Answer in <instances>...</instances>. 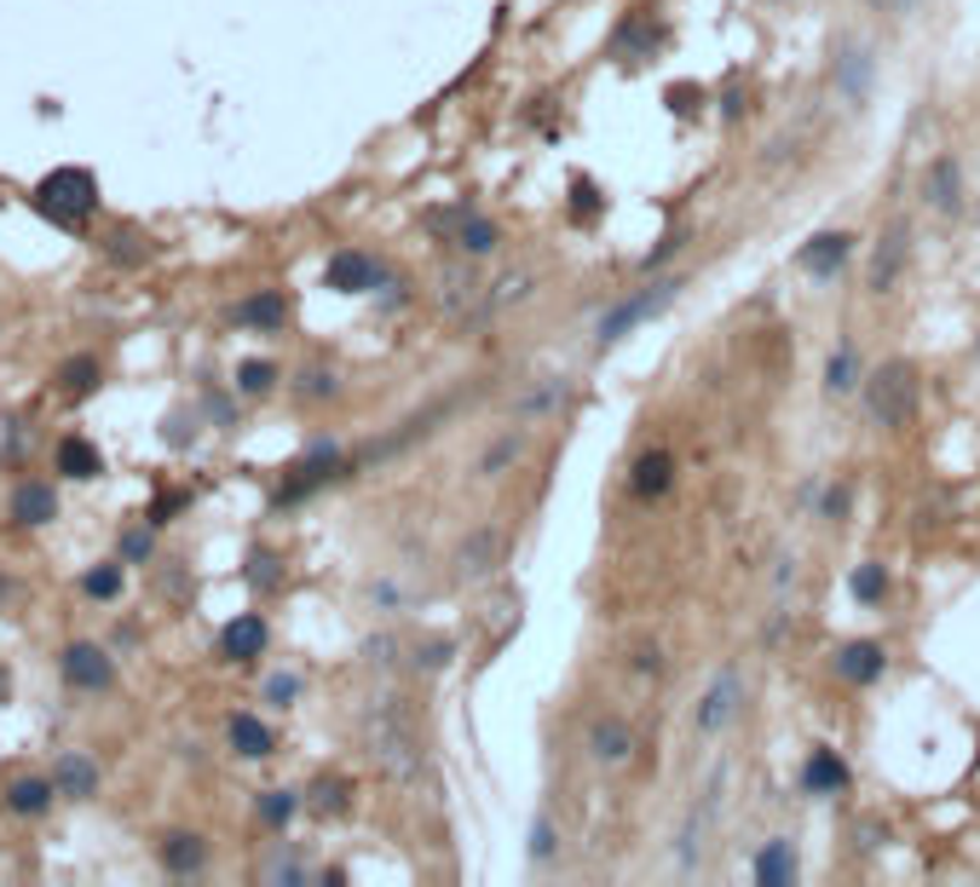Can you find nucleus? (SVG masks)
Instances as JSON below:
<instances>
[{
	"instance_id": "f257e3e1",
	"label": "nucleus",
	"mask_w": 980,
	"mask_h": 887,
	"mask_svg": "<svg viewBox=\"0 0 980 887\" xmlns=\"http://www.w3.org/2000/svg\"><path fill=\"white\" fill-rule=\"evenodd\" d=\"M364 744H369V755H375V767H381L392 783H416V778H421V749H416V732H410V721L392 708V697H387V703L364 721Z\"/></svg>"
},
{
	"instance_id": "f03ea898",
	"label": "nucleus",
	"mask_w": 980,
	"mask_h": 887,
	"mask_svg": "<svg viewBox=\"0 0 980 887\" xmlns=\"http://www.w3.org/2000/svg\"><path fill=\"white\" fill-rule=\"evenodd\" d=\"M30 202H35V214H46L53 225H64V231H82V225L93 219V208H98V180L87 167H53L35 185Z\"/></svg>"
},
{
	"instance_id": "7ed1b4c3",
	"label": "nucleus",
	"mask_w": 980,
	"mask_h": 887,
	"mask_svg": "<svg viewBox=\"0 0 980 887\" xmlns=\"http://www.w3.org/2000/svg\"><path fill=\"white\" fill-rule=\"evenodd\" d=\"M865 410H871L876 426H889V433L912 426V415H917V369L906 358H889L865 380Z\"/></svg>"
},
{
	"instance_id": "20e7f679",
	"label": "nucleus",
	"mask_w": 980,
	"mask_h": 887,
	"mask_svg": "<svg viewBox=\"0 0 980 887\" xmlns=\"http://www.w3.org/2000/svg\"><path fill=\"white\" fill-rule=\"evenodd\" d=\"M675 294H681V277H664V283H651V289H640V294H629V300H617V306L600 317L594 340H600V346H617L623 335H635L646 317H658Z\"/></svg>"
},
{
	"instance_id": "39448f33",
	"label": "nucleus",
	"mask_w": 980,
	"mask_h": 887,
	"mask_svg": "<svg viewBox=\"0 0 980 887\" xmlns=\"http://www.w3.org/2000/svg\"><path fill=\"white\" fill-rule=\"evenodd\" d=\"M739 703H744V674L739 669H721L710 686H703L698 708H692V732H698V738H721V732L739 721Z\"/></svg>"
},
{
	"instance_id": "423d86ee",
	"label": "nucleus",
	"mask_w": 980,
	"mask_h": 887,
	"mask_svg": "<svg viewBox=\"0 0 980 887\" xmlns=\"http://www.w3.org/2000/svg\"><path fill=\"white\" fill-rule=\"evenodd\" d=\"M831 82H837V98L848 110H865L871 105V82H876V58L865 41H842L837 58H831Z\"/></svg>"
},
{
	"instance_id": "0eeeda50",
	"label": "nucleus",
	"mask_w": 980,
	"mask_h": 887,
	"mask_svg": "<svg viewBox=\"0 0 980 887\" xmlns=\"http://www.w3.org/2000/svg\"><path fill=\"white\" fill-rule=\"evenodd\" d=\"M439 306L450 323H473L491 312V289L473 277V266H444L439 271Z\"/></svg>"
},
{
	"instance_id": "6e6552de",
	"label": "nucleus",
	"mask_w": 980,
	"mask_h": 887,
	"mask_svg": "<svg viewBox=\"0 0 980 887\" xmlns=\"http://www.w3.org/2000/svg\"><path fill=\"white\" fill-rule=\"evenodd\" d=\"M58 669H64V680H69L75 692H110L116 686V663L105 657V646H87V640L64 646Z\"/></svg>"
},
{
	"instance_id": "1a4fd4ad",
	"label": "nucleus",
	"mask_w": 980,
	"mask_h": 887,
	"mask_svg": "<svg viewBox=\"0 0 980 887\" xmlns=\"http://www.w3.org/2000/svg\"><path fill=\"white\" fill-rule=\"evenodd\" d=\"M496 565H502V530H491V524L467 530V537L456 542V553H450V571H456V582H485Z\"/></svg>"
},
{
	"instance_id": "9d476101",
	"label": "nucleus",
	"mask_w": 980,
	"mask_h": 887,
	"mask_svg": "<svg viewBox=\"0 0 980 887\" xmlns=\"http://www.w3.org/2000/svg\"><path fill=\"white\" fill-rule=\"evenodd\" d=\"M330 478H341V450H335V444H312V450L289 467L278 501H300V496H312L317 485H330Z\"/></svg>"
},
{
	"instance_id": "9b49d317",
	"label": "nucleus",
	"mask_w": 980,
	"mask_h": 887,
	"mask_svg": "<svg viewBox=\"0 0 980 887\" xmlns=\"http://www.w3.org/2000/svg\"><path fill=\"white\" fill-rule=\"evenodd\" d=\"M433 225H450V242H456L467 260H485V253H496L502 242V225L485 219V214H473V208H456V214H439Z\"/></svg>"
},
{
	"instance_id": "f8f14e48",
	"label": "nucleus",
	"mask_w": 980,
	"mask_h": 887,
	"mask_svg": "<svg viewBox=\"0 0 980 887\" xmlns=\"http://www.w3.org/2000/svg\"><path fill=\"white\" fill-rule=\"evenodd\" d=\"M635 726L623 721V715H600L594 726H589V755L600 760V767H629L635 760Z\"/></svg>"
},
{
	"instance_id": "ddd939ff",
	"label": "nucleus",
	"mask_w": 980,
	"mask_h": 887,
	"mask_svg": "<svg viewBox=\"0 0 980 887\" xmlns=\"http://www.w3.org/2000/svg\"><path fill=\"white\" fill-rule=\"evenodd\" d=\"M923 196H928V208L946 214V219L963 214V167H958V156H935V162H928Z\"/></svg>"
},
{
	"instance_id": "4468645a",
	"label": "nucleus",
	"mask_w": 980,
	"mask_h": 887,
	"mask_svg": "<svg viewBox=\"0 0 980 887\" xmlns=\"http://www.w3.org/2000/svg\"><path fill=\"white\" fill-rule=\"evenodd\" d=\"M323 283H330L335 294H369L375 283H381V266H375L369 253H358V248H341V253H330V266H323Z\"/></svg>"
},
{
	"instance_id": "2eb2a0df",
	"label": "nucleus",
	"mask_w": 980,
	"mask_h": 887,
	"mask_svg": "<svg viewBox=\"0 0 980 887\" xmlns=\"http://www.w3.org/2000/svg\"><path fill=\"white\" fill-rule=\"evenodd\" d=\"M831 669H837V680H848V686H871V680H883L889 651L876 640H848V646H837Z\"/></svg>"
},
{
	"instance_id": "dca6fc26",
	"label": "nucleus",
	"mask_w": 980,
	"mask_h": 887,
	"mask_svg": "<svg viewBox=\"0 0 980 887\" xmlns=\"http://www.w3.org/2000/svg\"><path fill=\"white\" fill-rule=\"evenodd\" d=\"M266 640H271V628H266V617H231L219 628V657L225 663H255V657L266 651Z\"/></svg>"
},
{
	"instance_id": "f3484780",
	"label": "nucleus",
	"mask_w": 980,
	"mask_h": 887,
	"mask_svg": "<svg viewBox=\"0 0 980 887\" xmlns=\"http://www.w3.org/2000/svg\"><path fill=\"white\" fill-rule=\"evenodd\" d=\"M53 519H58V490L41 485V478H23L12 490V524L35 530V524H53Z\"/></svg>"
},
{
	"instance_id": "a211bd4d",
	"label": "nucleus",
	"mask_w": 980,
	"mask_h": 887,
	"mask_svg": "<svg viewBox=\"0 0 980 887\" xmlns=\"http://www.w3.org/2000/svg\"><path fill=\"white\" fill-rule=\"evenodd\" d=\"M906 253H912V231H906V225H889V237L876 242V260H871V294H889L900 283Z\"/></svg>"
},
{
	"instance_id": "6ab92c4d",
	"label": "nucleus",
	"mask_w": 980,
	"mask_h": 887,
	"mask_svg": "<svg viewBox=\"0 0 980 887\" xmlns=\"http://www.w3.org/2000/svg\"><path fill=\"white\" fill-rule=\"evenodd\" d=\"M157 858H162L168 876H196V870L208 865V842H203L196 830H173V835H162Z\"/></svg>"
},
{
	"instance_id": "aec40b11",
	"label": "nucleus",
	"mask_w": 980,
	"mask_h": 887,
	"mask_svg": "<svg viewBox=\"0 0 980 887\" xmlns=\"http://www.w3.org/2000/svg\"><path fill=\"white\" fill-rule=\"evenodd\" d=\"M750 876H756L762 887H790L796 881V842H790V835H773V842L756 853Z\"/></svg>"
},
{
	"instance_id": "412c9836",
	"label": "nucleus",
	"mask_w": 980,
	"mask_h": 887,
	"mask_svg": "<svg viewBox=\"0 0 980 887\" xmlns=\"http://www.w3.org/2000/svg\"><path fill=\"white\" fill-rule=\"evenodd\" d=\"M58 473H64V478H75V485H93V478L105 473V455H98V444H93V439L69 433V439L58 444Z\"/></svg>"
},
{
	"instance_id": "4be33fe9",
	"label": "nucleus",
	"mask_w": 980,
	"mask_h": 887,
	"mask_svg": "<svg viewBox=\"0 0 980 887\" xmlns=\"http://www.w3.org/2000/svg\"><path fill=\"white\" fill-rule=\"evenodd\" d=\"M801 790H808V796H837V790H848L842 755H837V749H814L808 767H801Z\"/></svg>"
},
{
	"instance_id": "5701e85b",
	"label": "nucleus",
	"mask_w": 980,
	"mask_h": 887,
	"mask_svg": "<svg viewBox=\"0 0 980 887\" xmlns=\"http://www.w3.org/2000/svg\"><path fill=\"white\" fill-rule=\"evenodd\" d=\"M237 323L243 328H260V335H271V328H283L289 323V300L278 289H260V294H248L243 306H237Z\"/></svg>"
},
{
	"instance_id": "b1692460",
	"label": "nucleus",
	"mask_w": 980,
	"mask_h": 887,
	"mask_svg": "<svg viewBox=\"0 0 980 887\" xmlns=\"http://www.w3.org/2000/svg\"><path fill=\"white\" fill-rule=\"evenodd\" d=\"M53 796H58V778H12L7 783V807L18 819H41L53 807Z\"/></svg>"
},
{
	"instance_id": "393cba45",
	"label": "nucleus",
	"mask_w": 980,
	"mask_h": 887,
	"mask_svg": "<svg viewBox=\"0 0 980 887\" xmlns=\"http://www.w3.org/2000/svg\"><path fill=\"white\" fill-rule=\"evenodd\" d=\"M58 796H75V801H87V796H98V760L93 755H82V749H69L64 760H58Z\"/></svg>"
},
{
	"instance_id": "a878e982",
	"label": "nucleus",
	"mask_w": 980,
	"mask_h": 887,
	"mask_svg": "<svg viewBox=\"0 0 980 887\" xmlns=\"http://www.w3.org/2000/svg\"><path fill=\"white\" fill-rule=\"evenodd\" d=\"M669 485H675V455L669 450H646L635 462V473H629V490L635 496H664Z\"/></svg>"
},
{
	"instance_id": "bb28decb",
	"label": "nucleus",
	"mask_w": 980,
	"mask_h": 887,
	"mask_svg": "<svg viewBox=\"0 0 980 887\" xmlns=\"http://www.w3.org/2000/svg\"><path fill=\"white\" fill-rule=\"evenodd\" d=\"M848 248H853L848 231H819L808 248H801V266H808L814 277H837V266L848 260Z\"/></svg>"
},
{
	"instance_id": "cd10ccee",
	"label": "nucleus",
	"mask_w": 980,
	"mask_h": 887,
	"mask_svg": "<svg viewBox=\"0 0 980 887\" xmlns=\"http://www.w3.org/2000/svg\"><path fill=\"white\" fill-rule=\"evenodd\" d=\"M225 738H231V749L243 755V760H266L271 755V726L260 721V715H231V726H225Z\"/></svg>"
},
{
	"instance_id": "c85d7f7f",
	"label": "nucleus",
	"mask_w": 980,
	"mask_h": 887,
	"mask_svg": "<svg viewBox=\"0 0 980 887\" xmlns=\"http://www.w3.org/2000/svg\"><path fill=\"white\" fill-rule=\"evenodd\" d=\"M853 387H860V358H853V346L842 340V346L831 351V364H825V392H831V398H848Z\"/></svg>"
},
{
	"instance_id": "c756f323",
	"label": "nucleus",
	"mask_w": 980,
	"mask_h": 887,
	"mask_svg": "<svg viewBox=\"0 0 980 887\" xmlns=\"http://www.w3.org/2000/svg\"><path fill=\"white\" fill-rule=\"evenodd\" d=\"M121 582H128V571H121V560H105V565H93L87 576H82V594L87 599H121Z\"/></svg>"
},
{
	"instance_id": "7c9ffc66",
	"label": "nucleus",
	"mask_w": 980,
	"mask_h": 887,
	"mask_svg": "<svg viewBox=\"0 0 980 887\" xmlns=\"http://www.w3.org/2000/svg\"><path fill=\"white\" fill-rule=\"evenodd\" d=\"M346 807H352V783H346V778H317V783H312V813L341 819Z\"/></svg>"
},
{
	"instance_id": "2f4dec72",
	"label": "nucleus",
	"mask_w": 980,
	"mask_h": 887,
	"mask_svg": "<svg viewBox=\"0 0 980 887\" xmlns=\"http://www.w3.org/2000/svg\"><path fill=\"white\" fill-rule=\"evenodd\" d=\"M58 387H64V398H93L98 392V358H69L58 369Z\"/></svg>"
},
{
	"instance_id": "473e14b6",
	"label": "nucleus",
	"mask_w": 980,
	"mask_h": 887,
	"mask_svg": "<svg viewBox=\"0 0 980 887\" xmlns=\"http://www.w3.org/2000/svg\"><path fill=\"white\" fill-rule=\"evenodd\" d=\"M525 455V433H502L485 455H480V478H502V467H514Z\"/></svg>"
},
{
	"instance_id": "72a5a7b5",
	"label": "nucleus",
	"mask_w": 980,
	"mask_h": 887,
	"mask_svg": "<svg viewBox=\"0 0 980 887\" xmlns=\"http://www.w3.org/2000/svg\"><path fill=\"white\" fill-rule=\"evenodd\" d=\"M271 387H278V364H266V358H248L237 369V392L243 398H266Z\"/></svg>"
},
{
	"instance_id": "f704fd0d",
	"label": "nucleus",
	"mask_w": 980,
	"mask_h": 887,
	"mask_svg": "<svg viewBox=\"0 0 980 887\" xmlns=\"http://www.w3.org/2000/svg\"><path fill=\"white\" fill-rule=\"evenodd\" d=\"M294 813H300V796H294V790H266V796H260V824L283 830Z\"/></svg>"
},
{
	"instance_id": "c9c22d12",
	"label": "nucleus",
	"mask_w": 980,
	"mask_h": 887,
	"mask_svg": "<svg viewBox=\"0 0 980 887\" xmlns=\"http://www.w3.org/2000/svg\"><path fill=\"white\" fill-rule=\"evenodd\" d=\"M853 599H860V605H883L889 599V571L883 565H860V571H853Z\"/></svg>"
},
{
	"instance_id": "e433bc0d",
	"label": "nucleus",
	"mask_w": 980,
	"mask_h": 887,
	"mask_svg": "<svg viewBox=\"0 0 980 887\" xmlns=\"http://www.w3.org/2000/svg\"><path fill=\"white\" fill-rule=\"evenodd\" d=\"M525 294H531V271H519V277H502V283L491 289V312H508V306H519Z\"/></svg>"
},
{
	"instance_id": "4c0bfd02",
	"label": "nucleus",
	"mask_w": 980,
	"mask_h": 887,
	"mask_svg": "<svg viewBox=\"0 0 980 887\" xmlns=\"http://www.w3.org/2000/svg\"><path fill=\"white\" fill-rule=\"evenodd\" d=\"M560 398H566V380H548L542 392H531V398L519 403V415H525V421H537V415H548V410H560Z\"/></svg>"
},
{
	"instance_id": "58836bf2",
	"label": "nucleus",
	"mask_w": 980,
	"mask_h": 887,
	"mask_svg": "<svg viewBox=\"0 0 980 887\" xmlns=\"http://www.w3.org/2000/svg\"><path fill=\"white\" fill-rule=\"evenodd\" d=\"M450 651H456L450 640H427V646H416V669H444V663H450Z\"/></svg>"
},
{
	"instance_id": "ea45409f",
	"label": "nucleus",
	"mask_w": 980,
	"mask_h": 887,
	"mask_svg": "<svg viewBox=\"0 0 980 887\" xmlns=\"http://www.w3.org/2000/svg\"><path fill=\"white\" fill-rule=\"evenodd\" d=\"M294 697H300V680H294V674H271V680H266V703H283V708H289Z\"/></svg>"
},
{
	"instance_id": "a19ab883",
	"label": "nucleus",
	"mask_w": 980,
	"mask_h": 887,
	"mask_svg": "<svg viewBox=\"0 0 980 887\" xmlns=\"http://www.w3.org/2000/svg\"><path fill=\"white\" fill-rule=\"evenodd\" d=\"M139 560H150V530H128L121 537V565H139Z\"/></svg>"
},
{
	"instance_id": "79ce46f5",
	"label": "nucleus",
	"mask_w": 980,
	"mask_h": 887,
	"mask_svg": "<svg viewBox=\"0 0 980 887\" xmlns=\"http://www.w3.org/2000/svg\"><path fill=\"white\" fill-rule=\"evenodd\" d=\"M271 565H278L271 553H255V560H248V582H255V588H278V571Z\"/></svg>"
},
{
	"instance_id": "37998d69",
	"label": "nucleus",
	"mask_w": 980,
	"mask_h": 887,
	"mask_svg": "<svg viewBox=\"0 0 980 887\" xmlns=\"http://www.w3.org/2000/svg\"><path fill=\"white\" fill-rule=\"evenodd\" d=\"M300 398H335V375H323V369L300 375Z\"/></svg>"
},
{
	"instance_id": "c03bdc74",
	"label": "nucleus",
	"mask_w": 980,
	"mask_h": 887,
	"mask_svg": "<svg viewBox=\"0 0 980 887\" xmlns=\"http://www.w3.org/2000/svg\"><path fill=\"white\" fill-rule=\"evenodd\" d=\"M635 669H640V674H664V651H658V646H640V651H635Z\"/></svg>"
},
{
	"instance_id": "a18cd8bd",
	"label": "nucleus",
	"mask_w": 980,
	"mask_h": 887,
	"mask_svg": "<svg viewBox=\"0 0 980 887\" xmlns=\"http://www.w3.org/2000/svg\"><path fill=\"white\" fill-rule=\"evenodd\" d=\"M876 12H889V18H912L917 12V0H871Z\"/></svg>"
},
{
	"instance_id": "49530a36",
	"label": "nucleus",
	"mask_w": 980,
	"mask_h": 887,
	"mask_svg": "<svg viewBox=\"0 0 980 887\" xmlns=\"http://www.w3.org/2000/svg\"><path fill=\"white\" fill-rule=\"evenodd\" d=\"M531 853H537V858H548V853H554V824H548V819L537 824V842H531Z\"/></svg>"
},
{
	"instance_id": "de8ad7c7",
	"label": "nucleus",
	"mask_w": 980,
	"mask_h": 887,
	"mask_svg": "<svg viewBox=\"0 0 980 887\" xmlns=\"http://www.w3.org/2000/svg\"><path fill=\"white\" fill-rule=\"evenodd\" d=\"M825 513L842 519V513H848V490H831V496H825Z\"/></svg>"
},
{
	"instance_id": "09e8293b",
	"label": "nucleus",
	"mask_w": 980,
	"mask_h": 887,
	"mask_svg": "<svg viewBox=\"0 0 980 887\" xmlns=\"http://www.w3.org/2000/svg\"><path fill=\"white\" fill-rule=\"evenodd\" d=\"M18 594H23L18 582H7V576H0V599H18Z\"/></svg>"
},
{
	"instance_id": "8fccbe9b",
	"label": "nucleus",
	"mask_w": 980,
	"mask_h": 887,
	"mask_svg": "<svg viewBox=\"0 0 980 887\" xmlns=\"http://www.w3.org/2000/svg\"><path fill=\"white\" fill-rule=\"evenodd\" d=\"M7 697H12V674H7V669H0V703H7Z\"/></svg>"
}]
</instances>
